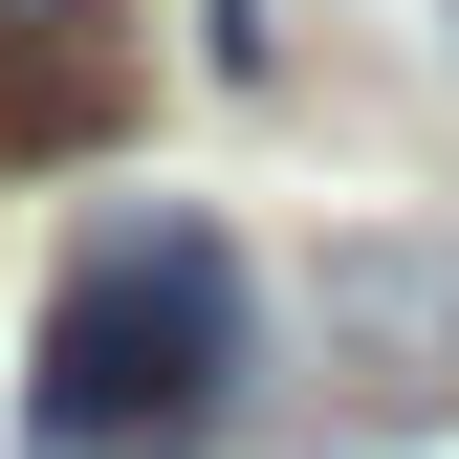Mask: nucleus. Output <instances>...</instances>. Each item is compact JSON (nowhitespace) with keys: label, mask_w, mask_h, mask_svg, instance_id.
<instances>
[{"label":"nucleus","mask_w":459,"mask_h":459,"mask_svg":"<svg viewBox=\"0 0 459 459\" xmlns=\"http://www.w3.org/2000/svg\"><path fill=\"white\" fill-rule=\"evenodd\" d=\"M219 416H241V241L219 219H109L44 307L22 437L44 459H197Z\"/></svg>","instance_id":"nucleus-1"},{"label":"nucleus","mask_w":459,"mask_h":459,"mask_svg":"<svg viewBox=\"0 0 459 459\" xmlns=\"http://www.w3.org/2000/svg\"><path fill=\"white\" fill-rule=\"evenodd\" d=\"M132 132V22L109 0H0V176H66Z\"/></svg>","instance_id":"nucleus-2"},{"label":"nucleus","mask_w":459,"mask_h":459,"mask_svg":"<svg viewBox=\"0 0 459 459\" xmlns=\"http://www.w3.org/2000/svg\"><path fill=\"white\" fill-rule=\"evenodd\" d=\"M328 351L351 372H459V241H328Z\"/></svg>","instance_id":"nucleus-3"},{"label":"nucleus","mask_w":459,"mask_h":459,"mask_svg":"<svg viewBox=\"0 0 459 459\" xmlns=\"http://www.w3.org/2000/svg\"><path fill=\"white\" fill-rule=\"evenodd\" d=\"M351 459H459V416H372V437H351Z\"/></svg>","instance_id":"nucleus-4"},{"label":"nucleus","mask_w":459,"mask_h":459,"mask_svg":"<svg viewBox=\"0 0 459 459\" xmlns=\"http://www.w3.org/2000/svg\"><path fill=\"white\" fill-rule=\"evenodd\" d=\"M263 44H284V22H263V0H219V66H263Z\"/></svg>","instance_id":"nucleus-5"}]
</instances>
